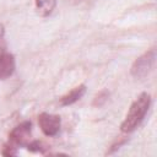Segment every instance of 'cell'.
I'll return each instance as SVG.
<instances>
[{
	"mask_svg": "<svg viewBox=\"0 0 157 157\" xmlns=\"http://www.w3.org/2000/svg\"><path fill=\"white\" fill-rule=\"evenodd\" d=\"M150 105H151V96L146 92L141 93L130 105V109L126 113L125 119L120 125L121 131L129 134L132 132L135 129H137L142 123V120L145 119Z\"/></svg>",
	"mask_w": 157,
	"mask_h": 157,
	"instance_id": "1",
	"label": "cell"
},
{
	"mask_svg": "<svg viewBox=\"0 0 157 157\" xmlns=\"http://www.w3.org/2000/svg\"><path fill=\"white\" fill-rule=\"evenodd\" d=\"M155 61H156V49L152 48L150 50H147L146 53H144L141 56H139L134 64L131 65L130 72L132 75V77L140 80L146 77L153 69L155 66Z\"/></svg>",
	"mask_w": 157,
	"mask_h": 157,
	"instance_id": "2",
	"label": "cell"
},
{
	"mask_svg": "<svg viewBox=\"0 0 157 157\" xmlns=\"http://www.w3.org/2000/svg\"><path fill=\"white\" fill-rule=\"evenodd\" d=\"M32 123L26 120L16 125L12 131L9 134V142L16 147H27L32 141Z\"/></svg>",
	"mask_w": 157,
	"mask_h": 157,
	"instance_id": "3",
	"label": "cell"
},
{
	"mask_svg": "<svg viewBox=\"0 0 157 157\" xmlns=\"http://www.w3.org/2000/svg\"><path fill=\"white\" fill-rule=\"evenodd\" d=\"M38 125L47 136H55L60 131L61 118L56 114L40 113L38 115Z\"/></svg>",
	"mask_w": 157,
	"mask_h": 157,
	"instance_id": "4",
	"label": "cell"
},
{
	"mask_svg": "<svg viewBox=\"0 0 157 157\" xmlns=\"http://www.w3.org/2000/svg\"><path fill=\"white\" fill-rule=\"evenodd\" d=\"M16 67V60L15 56L11 53H7L1 60H0V80H5L10 77Z\"/></svg>",
	"mask_w": 157,
	"mask_h": 157,
	"instance_id": "5",
	"label": "cell"
},
{
	"mask_svg": "<svg viewBox=\"0 0 157 157\" xmlns=\"http://www.w3.org/2000/svg\"><path fill=\"white\" fill-rule=\"evenodd\" d=\"M86 93V86L85 85H80L75 88H72L69 93H66L65 96L61 97L60 99V103L61 105L66 107V105H71L74 104L75 102H77L80 98H82V96Z\"/></svg>",
	"mask_w": 157,
	"mask_h": 157,
	"instance_id": "6",
	"label": "cell"
},
{
	"mask_svg": "<svg viewBox=\"0 0 157 157\" xmlns=\"http://www.w3.org/2000/svg\"><path fill=\"white\" fill-rule=\"evenodd\" d=\"M37 11L40 16H48L56 6V0H34Z\"/></svg>",
	"mask_w": 157,
	"mask_h": 157,
	"instance_id": "7",
	"label": "cell"
},
{
	"mask_svg": "<svg viewBox=\"0 0 157 157\" xmlns=\"http://www.w3.org/2000/svg\"><path fill=\"white\" fill-rule=\"evenodd\" d=\"M7 44L5 39V27L2 23H0V60L7 54Z\"/></svg>",
	"mask_w": 157,
	"mask_h": 157,
	"instance_id": "8",
	"label": "cell"
},
{
	"mask_svg": "<svg viewBox=\"0 0 157 157\" xmlns=\"http://www.w3.org/2000/svg\"><path fill=\"white\" fill-rule=\"evenodd\" d=\"M26 148H27L28 151H31V152H40V153H44L47 146H45L42 141H39V140H32V141L27 145Z\"/></svg>",
	"mask_w": 157,
	"mask_h": 157,
	"instance_id": "9",
	"label": "cell"
},
{
	"mask_svg": "<svg viewBox=\"0 0 157 157\" xmlns=\"http://www.w3.org/2000/svg\"><path fill=\"white\" fill-rule=\"evenodd\" d=\"M108 96H109V93H108L107 91H102L99 94L96 96L94 102H93V105H96V107H101V105L108 99Z\"/></svg>",
	"mask_w": 157,
	"mask_h": 157,
	"instance_id": "10",
	"label": "cell"
},
{
	"mask_svg": "<svg viewBox=\"0 0 157 157\" xmlns=\"http://www.w3.org/2000/svg\"><path fill=\"white\" fill-rule=\"evenodd\" d=\"M2 155H4V156H9V157H11V156H16V155H17V147L13 146V145H11L10 142H7V144L4 146Z\"/></svg>",
	"mask_w": 157,
	"mask_h": 157,
	"instance_id": "11",
	"label": "cell"
},
{
	"mask_svg": "<svg viewBox=\"0 0 157 157\" xmlns=\"http://www.w3.org/2000/svg\"><path fill=\"white\" fill-rule=\"evenodd\" d=\"M126 140H128V139H126V137H124V139H121V140H119V141H118L117 144H114V145H112V147H110V150L108 151V153H113L114 151H117V150H118V148H119V147H120L121 145H124V144L126 142Z\"/></svg>",
	"mask_w": 157,
	"mask_h": 157,
	"instance_id": "12",
	"label": "cell"
}]
</instances>
